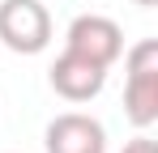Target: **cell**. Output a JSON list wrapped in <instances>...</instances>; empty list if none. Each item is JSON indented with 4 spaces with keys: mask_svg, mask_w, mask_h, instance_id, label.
<instances>
[{
    "mask_svg": "<svg viewBox=\"0 0 158 153\" xmlns=\"http://www.w3.org/2000/svg\"><path fill=\"white\" fill-rule=\"evenodd\" d=\"M47 81H52V89H56L64 102H90V98L103 94L107 68L90 64V60H81V55H73V51H60V60L52 64Z\"/></svg>",
    "mask_w": 158,
    "mask_h": 153,
    "instance_id": "cell-5",
    "label": "cell"
},
{
    "mask_svg": "<svg viewBox=\"0 0 158 153\" xmlns=\"http://www.w3.org/2000/svg\"><path fill=\"white\" fill-rule=\"evenodd\" d=\"M64 51H73L81 60L98 64V68H111L124 55V30L111 22V17H103V13H81V17L69 22Z\"/></svg>",
    "mask_w": 158,
    "mask_h": 153,
    "instance_id": "cell-3",
    "label": "cell"
},
{
    "mask_svg": "<svg viewBox=\"0 0 158 153\" xmlns=\"http://www.w3.org/2000/svg\"><path fill=\"white\" fill-rule=\"evenodd\" d=\"M132 4H141V9H154V4H158V0H132Z\"/></svg>",
    "mask_w": 158,
    "mask_h": 153,
    "instance_id": "cell-7",
    "label": "cell"
},
{
    "mask_svg": "<svg viewBox=\"0 0 158 153\" xmlns=\"http://www.w3.org/2000/svg\"><path fill=\"white\" fill-rule=\"evenodd\" d=\"M43 149L47 153H107V128L85 111H64L47 124Z\"/></svg>",
    "mask_w": 158,
    "mask_h": 153,
    "instance_id": "cell-4",
    "label": "cell"
},
{
    "mask_svg": "<svg viewBox=\"0 0 158 153\" xmlns=\"http://www.w3.org/2000/svg\"><path fill=\"white\" fill-rule=\"evenodd\" d=\"M124 153H158V140H150V136H132L128 145H124Z\"/></svg>",
    "mask_w": 158,
    "mask_h": 153,
    "instance_id": "cell-6",
    "label": "cell"
},
{
    "mask_svg": "<svg viewBox=\"0 0 158 153\" xmlns=\"http://www.w3.org/2000/svg\"><path fill=\"white\" fill-rule=\"evenodd\" d=\"M0 43L17 55H39L52 43V13L43 0H0Z\"/></svg>",
    "mask_w": 158,
    "mask_h": 153,
    "instance_id": "cell-2",
    "label": "cell"
},
{
    "mask_svg": "<svg viewBox=\"0 0 158 153\" xmlns=\"http://www.w3.org/2000/svg\"><path fill=\"white\" fill-rule=\"evenodd\" d=\"M124 115L132 128L158 124V38H141L124 51Z\"/></svg>",
    "mask_w": 158,
    "mask_h": 153,
    "instance_id": "cell-1",
    "label": "cell"
}]
</instances>
